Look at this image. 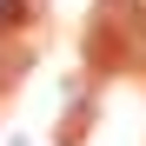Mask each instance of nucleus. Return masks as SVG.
<instances>
[{"instance_id": "1", "label": "nucleus", "mask_w": 146, "mask_h": 146, "mask_svg": "<svg viewBox=\"0 0 146 146\" xmlns=\"http://www.w3.org/2000/svg\"><path fill=\"white\" fill-rule=\"evenodd\" d=\"M20 20V0H0V27H13Z\"/></svg>"}]
</instances>
